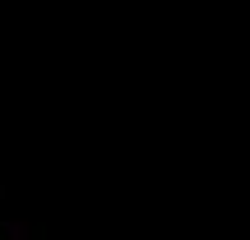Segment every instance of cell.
Wrapping results in <instances>:
<instances>
[]
</instances>
